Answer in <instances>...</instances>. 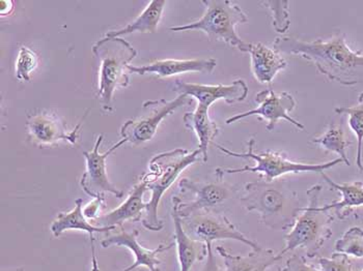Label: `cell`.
I'll list each match as a JSON object with an SVG mask.
<instances>
[{"label":"cell","instance_id":"10","mask_svg":"<svg viewBox=\"0 0 363 271\" xmlns=\"http://www.w3.org/2000/svg\"><path fill=\"white\" fill-rule=\"evenodd\" d=\"M192 103L194 98L187 95H179L172 100L165 98L147 100L143 104L145 113L135 120H127L121 127V136L134 146L145 144L154 138L159 125L167 116L180 107Z\"/></svg>","mask_w":363,"mask_h":271},{"label":"cell","instance_id":"27","mask_svg":"<svg viewBox=\"0 0 363 271\" xmlns=\"http://www.w3.org/2000/svg\"><path fill=\"white\" fill-rule=\"evenodd\" d=\"M335 246L336 253L363 258V230L359 227L350 228L336 241Z\"/></svg>","mask_w":363,"mask_h":271},{"label":"cell","instance_id":"31","mask_svg":"<svg viewBox=\"0 0 363 271\" xmlns=\"http://www.w3.org/2000/svg\"><path fill=\"white\" fill-rule=\"evenodd\" d=\"M279 271H321L317 270L315 266L308 264L306 257L293 255L289 258L284 267H279Z\"/></svg>","mask_w":363,"mask_h":271},{"label":"cell","instance_id":"28","mask_svg":"<svg viewBox=\"0 0 363 271\" xmlns=\"http://www.w3.org/2000/svg\"><path fill=\"white\" fill-rule=\"evenodd\" d=\"M262 6L270 13L271 21L274 30L279 33H286L291 25L290 1H263Z\"/></svg>","mask_w":363,"mask_h":271},{"label":"cell","instance_id":"3","mask_svg":"<svg viewBox=\"0 0 363 271\" xmlns=\"http://www.w3.org/2000/svg\"><path fill=\"white\" fill-rule=\"evenodd\" d=\"M203 161L201 150L194 151L177 149L172 151L157 154L150 162L149 172L140 178L151 192V199L147 203L145 217L141 219L143 227L149 231L159 232L164 227V221L158 216L159 204L163 195L174 185V181L188 167Z\"/></svg>","mask_w":363,"mask_h":271},{"label":"cell","instance_id":"23","mask_svg":"<svg viewBox=\"0 0 363 271\" xmlns=\"http://www.w3.org/2000/svg\"><path fill=\"white\" fill-rule=\"evenodd\" d=\"M82 203L84 200L82 198L76 199L73 209L57 214L50 227L53 236L60 237L62 233L69 230H79L89 235V241H95L94 233H109L116 229L114 227H97L91 225L82 212Z\"/></svg>","mask_w":363,"mask_h":271},{"label":"cell","instance_id":"32","mask_svg":"<svg viewBox=\"0 0 363 271\" xmlns=\"http://www.w3.org/2000/svg\"><path fill=\"white\" fill-rule=\"evenodd\" d=\"M105 202V197H100V198H94L91 202L87 204L82 208L84 217L87 219H97L99 212H100L101 207Z\"/></svg>","mask_w":363,"mask_h":271},{"label":"cell","instance_id":"22","mask_svg":"<svg viewBox=\"0 0 363 271\" xmlns=\"http://www.w3.org/2000/svg\"><path fill=\"white\" fill-rule=\"evenodd\" d=\"M186 129L196 134L199 139V149L203 156V162H208V150L214 139L219 135L218 125L210 117L209 108L197 105L196 109L183 116Z\"/></svg>","mask_w":363,"mask_h":271},{"label":"cell","instance_id":"5","mask_svg":"<svg viewBox=\"0 0 363 271\" xmlns=\"http://www.w3.org/2000/svg\"><path fill=\"white\" fill-rule=\"evenodd\" d=\"M213 144L226 156L253 160L255 162V166H244L242 168H217L215 170L217 179H223L226 174L238 173H257L263 176L266 180L270 181L277 180L286 174L317 173L321 175L326 170L344 163L342 158L320 163L297 162L291 160L284 152L273 150H266L257 154L255 151V140L253 138L248 141L246 152L232 151L216 143Z\"/></svg>","mask_w":363,"mask_h":271},{"label":"cell","instance_id":"16","mask_svg":"<svg viewBox=\"0 0 363 271\" xmlns=\"http://www.w3.org/2000/svg\"><path fill=\"white\" fill-rule=\"evenodd\" d=\"M217 66L214 58H196V59L157 60L147 66H129L130 73L140 76L154 75L159 78L172 77L185 73L212 74Z\"/></svg>","mask_w":363,"mask_h":271},{"label":"cell","instance_id":"18","mask_svg":"<svg viewBox=\"0 0 363 271\" xmlns=\"http://www.w3.org/2000/svg\"><path fill=\"white\" fill-rule=\"evenodd\" d=\"M147 190V185L140 178V181L134 185L124 203L95 219L97 227L121 228L124 227L125 221H131L136 223L141 221L143 212L147 208V203L143 202V195Z\"/></svg>","mask_w":363,"mask_h":271},{"label":"cell","instance_id":"29","mask_svg":"<svg viewBox=\"0 0 363 271\" xmlns=\"http://www.w3.org/2000/svg\"><path fill=\"white\" fill-rule=\"evenodd\" d=\"M39 58L33 50L23 46L20 48L16 60V78L19 81H30L31 74L37 69Z\"/></svg>","mask_w":363,"mask_h":271},{"label":"cell","instance_id":"7","mask_svg":"<svg viewBox=\"0 0 363 271\" xmlns=\"http://www.w3.org/2000/svg\"><path fill=\"white\" fill-rule=\"evenodd\" d=\"M206 12L201 19L191 23L169 28L170 31H203L210 41L223 42L244 52L247 42L238 35L237 26L248 22V16L230 0H201Z\"/></svg>","mask_w":363,"mask_h":271},{"label":"cell","instance_id":"1","mask_svg":"<svg viewBox=\"0 0 363 271\" xmlns=\"http://www.w3.org/2000/svg\"><path fill=\"white\" fill-rule=\"evenodd\" d=\"M273 48L281 54L308 60L330 81L344 86L363 82V53L350 48L345 33H337L330 39L315 41L280 37L275 40Z\"/></svg>","mask_w":363,"mask_h":271},{"label":"cell","instance_id":"11","mask_svg":"<svg viewBox=\"0 0 363 271\" xmlns=\"http://www.w3.org/2000/svg\"><path fill=\"white\" fill-rule=\"evenodd\" d=\"M255 100L257 103V108L232 116L226 120V125H232L250 116H257L266 120V129L268 132H272L281 120L290 122L298 131L306 129V127L301 122H298L291 115L296 109L297 103L293 95L288 91L279 93H275L273 89H266V91H259L255 96Z\"/></svg>","mask_w":363,"mask_h":271},{"label":"cell","instance_id":"25","mask_svg":"<svg viewBox=\"0 0 363 271\" xmlns=\"http://www.w3.org/2000/svg\"><path fill=\"white\" fill-rule=\"evenodd\" d=\"M311 143L319 145L325 151L335 152L347 166H351L348 156H347V150L349 146H351L352 142L346 138L342 123L340 125L335 122L329 123L325 133L317 138H313Z\"/></svg>","mask_w":363,"mask_h":271},{"label":"cell","instance_id":"24","mask_svg":"<svg viewBox=\"0 0 363 271\" xmlns=\"http://www.w3.org/2000/svg\"><path fill=\"white\" fill-rule=\"evenodd\" d=\"M167 4L165 0H153L133 22L125 28L108 31L105 38H121L134 33H156Z\"/></svg>","mask_w":363,"mask_h":271},{"label":"cell","instance_id":"2","mask_svg":"<svg viewBox=\"0 0 363 271\" xmlns=\"http://www.w3.org/2000/svg\"><path fill=\"white\" fill-rule=\"evenodd\" d=\"M240 203L248 212L257 214L267 228L279 232L290 230L303 207L286 181L266 179L245 183Z\"/></svg>","mask_w":363,"mask_h":271},{"label":"cell","instance_id":"21","mask_svg":"<svg viewBox=\"0 0 363 271\" xmlns=\"http://www.w3.org/2000/svg\"><path fill=\"white\" fill-rule=\"evenodd\" d=\"M325 183L331 189L340 192V201L326 204L323 208L331 210L340 219H346L353 214L354 208L363 206V181H352V183H337L333 181L325 172L321 174Z\"/></svg>","mask_w":363,"mask_h":271},{"label":"cell","instance_id":"33","mask_svg":"<svg viewBox=\"0 0 363 271\" xmlns=\"http://www.w3.org/2000/svg\"><path fill=\"white\" fill-rule=\"evenodd\" d=\"M208 246V256L206 258L205 264L201 271H225L224 266L219 264L218 260L213 253L212 246Z\"/></svg>","mask_w":363,"mask_h":271},{"label":"cell","instance_id":"13","mask_svg":"<svg viewBox=\"0 0 363 271\" xmlns=\"http://www.w3.org/2000/svg\"><path fill=\"white\" fill-rule=\"evenodd\" d=\"M82 120L73 129H67L66 123L57 115L51 113H38L28 116L26 129L31 144L39 149L57 146L60 142L75 145L79 140L80 129L84 125Z\"/></svg>","mask_w":363,"mask_h":271},{"label":"cell","instance_id":"36","mask_svg":"<svg viewBox=\"0 0 363 271\" xmlns=\"http://www.w3.org/2000/svg\"><path fill=\"white\" fill-rule=\"evenodd\" d=\"M363 271V270H362Z\"/></svg>","mask_w":363,"mask_h":271},{"label":"cell","instance_id":"14","mask_svg":"<svg viewBox=\"0 0 363 271\" xmlns=\"http://www.w3.org/2000/svg\"><path fill=\"white\" fill-rule=\"evenodd\" d=\"M174 89L179 95H187L196 98L201 106L210 108L211 105L219 100H223L228 105L244 102L247 98L250 88L244 80H235L230 85L194 84L177 79Z\"/></svg>","mask_w":363,"mask_h":271},{"label":"cell","instance_id":"26","mask_svg":"<svg viewBox=\"0 0 363 271\" xmlns=\"http://www.w3.org/2000/svg\"><path fill=\"white\" fill-rule=\"evenodd\" d=\"M337 115L348 116L350 129L357 138V154L356 165L363 172L362 143H363V93L358 96V103L353 107H337L335 110Z\"/></svg>","mask_w":363,"mask_h":271},{"label":"cell","instance_id":"15","mask_svg":"<svg viewBox=\"0 0 363 271\" xmlns=\"http://www.w3.org/2000/svg\"><path fill=\"white\" fill-rule=\"evenodd\" d=\"M138 236H140V231L133 230L129 233L124 229V227H121L120 232L105 237L101 241V246L105 248H111V246H123V248H129L133 253L135 261L122 271H134L138 267H145L149 271H161V261L159 259V255L169 250L174 243L159 244L154 250H150V248L141 246L138 241Z\"/></svg>","mask_w":363,"mask_h":271},{"label":"cell","instance_id":"20","mask_svg":"<svg viewBox=\"0 0 363 271\" xmlns=\"http://www.w3.org/2000/svg\"><path fill=\"white\" fill-rule=\"evenodd\" d=\"M172 217L174 228V244L178 253L180 271H190L197 262H203L208 256L207 244L194 241L186 234L176 206L172 204Z\"/></svg>","mask_w":363,"mask_h":271},{"label":"cell","instance_id":"8","mask_svg":"<svg viewBox=\"0 0 363 271\" xmlns=\"http://www.w3.org/2000/svg\"><path fill=\"white\" fill-rule=\"evenodd\" d=\"M180 196L172 197V204L176 206L179 216L185 217L197 212L215 210L218 206L237 196L238 190L224 183L217 181H196L182 178L179 181Z\"/></svg>","mask_w":363,"mask_h":271},{"label":"cell","instance_id":"34","mask_svg":"<svg viewBox=\"0 0 363 271\" xmlns=\"http://www.w3.org/2000/svg\"><path fill=\"white\" fill-rule=\"evenodd\" d=\"M91 271H100V270H99L97 257H96L95 241H91Z\"/></svg>","mask_w":363,"mask_h":271},{"label":"cell","instance_id":"4","mask_svg":"<svg viewBox=\"0 0 363 271\" xmlns=\"http://www.w3.org/2000/svg\"><path fill=\"white\" fill-rule=\"evenodd\" d=\"M321 190L320 185H313L308 190V204L302 207L293 227L284 236L286 246L279 253L280 257L296 250H303L306 257L311 259L333 236L331 225L335 214L319 205Z\"/></svg>","mask_w":363,"mask_h":271},{"label":"cell","instance_id":"9","mask_svg":"<svg viewBox=\"0 0 363 271\" xmlns=\"http://www.w3.org/2000/svg\"><path fill=\"white\" fill-rule=\"evenodd\" d=\"M181 223L188 236L207 246H212L216 241L230 239L246 244L252 250L262 248L238 229L237 226L228 217L216 210L194 212L190 216L181 217Z\"/></svg>","mask_w":363,"mask_h":271},{"label":"cell","instance_id":"19","mask_svg":"<svg viewBox=\"0 0 363 271\" xmlns=\"http://www.w3.org/2000/svg\"><path fill=\"white\" fill-rule=\"evenodd\" d=\"M217 253L223 259L225 271H267L281 260L279 253L271 248H259L247 255H234L223 246H217Z\"/></svg>","mask_w":363,"mask_h":271},{"label":"cell","instance_id":"17","mask_svg":"<svg viewBox=\"0 0 363 271\" xmlns=\"http://www.w3.org/2000/svg\"><path fill=\"white\" fill-rule=\"evenodd\" d=\"M243 53L250 55L253 77L261 84H271L277 74L288 67L279 51L262 42H247Z\"/></svg>","mask_w":363,"mask_h":271},{"label":"cell","instance_id":"35","mask_svg":"<svg viewBox=\"0 0 363 271\" xmlns=\"http://www.w3.org/2000/svg\"><path fill=\"white\" fill-rule=\"evenodd\" d=\"M13 271H24L23 268H17V270Z\"/></svg>","mask_w":363,"mask_h":271},{"label":"cell","instance_id":"30","mask_svg":"<svg viewBox=\"0 0 363 271\" xmlns=\"http://www.w3.org/2000/svg\"><path fill=\"white\" fill-rule=\"evenodd\" d=\"M321 271H353V263L349 256L335 253L331 258H319Z\"/></svg>","mask_w":363,"mask_h":271},{"label":"cell","instance_id":"6","mask_svg":"<svg viewBox=\"0 0 363 271\" xmlns=\"http://www.w3.org/2000/svg\"><path fill=\"white\" fill-rule=\"evenodd\" d=\"M100 59L97 98L105 111H112L113 93L118 87L130 85L129 66L138 50L123 38H103L91 48Z\"/></svg>","mask_w":363,"mask_h":271},{"label":"cell","instance_id":"12","mask_svg":"<svg viewBox=\"0 0 363 271\" xmlns=\"http://www.w3.org/2000/svg\"><path fill=\"white\" fill-rule=\"evenodd\" d=\"M103 138H104L103 134L99 135L93 150L84 151L86 170L80 179V185L89 196L93 197V199L105 197L104 195L106 192L121 199L124 197V192L114 187L113 183L109 180L108 175H107L106 161L116 149H120L128 142L125 139H122L120 142L114 144L104 154H101L99 149L102 144Z\"/></svg>","mask_w":363,"mask_h":271}]
</instances>
